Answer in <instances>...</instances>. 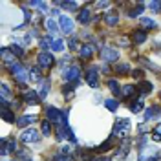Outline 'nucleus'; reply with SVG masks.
<instances>
[{
	"label": "nucleus",
	"mask_w": 161,
	"mask_h": 161,
	"mask_svg": "<svg viewBox=\"0 0 161 161\" xmlns=\"http://www.w3.org/2000/svg\"><path fill=\"white\" fill-rule=\"evenodd\" d=\"M132 128V123L128 117H117L115 123H114V132L112 136H117V137H125Z\"/></svg>",
	"instance_id": "nucleus-1"
},
{
	"label": "nucleus",
	"mask_w": 161,
	"mask_h": 161,
	"mask_svg": "<svg viewBox=\"0 0 161 161\" xmlns=\"http://www.w3.org/2000/svg\"><path fill=\"white\" fill-rule=\"evenodd\" d=\"M37 64H39V68H42V70H50L51 66L55 64V57L51 53H48V51H40L39 57H37Z\"/></svg>",
	"instance_id": "nucleus-2"
},
{
	"label": "nucleus",
	"mask_w": 161,
	"mask_h": 161,
	"mask_svg": "<svg viewBox=\"0 0 161 161\" xmlns=\"http://www.w3.org/2000/svg\"><path fill=\"white\" fill-rule=\"evenodd\" d=\"M40 139V134L39 130H35V128H26V130H22L20 134V141L24 143V145H30V143H35V141Z\"/></svg>",
	"instance_id": "nucleus-3"
},
{
	"label": "nucleus",
	"mask_w": 161,
	"mask_h": 161,
	"mask_svg": "<svg viewBox=\"0 0 161 161\" xmlns=\"http://www.w3.org/2000/svg\"><path fill=\"white\" fill-rule=\"evenodd\" d=\"M99 55H101V59L104 60V62H115V60L119 59V51L115 50V48H108V46L101 48Z\"/></svg>",
	"instance_id": "nucleus-4"
},
{
	"label": "nucleus",
	"mask_w": 161,
	"mask_h": 161,
	"mask_svg": "<svg viewBox=\"0 0 161 161\" xmlns=\"http://www.w3.org/2000/svg\"><path fill=\"white\" fill-rule=\"evenodd\" d=\"M84 79H86V84L90 88H97L99 86V71L95 68H88L86 73H84Z\"/></svg>",
	"instance_id": "nucleus-5"
},
{
	"label": "nucleus",
	"mask_w": 161,
	"mask_h": 161,
	"mask_svg": "<svg viewBox=\"0 0 161 161\" xmlns=\"http://www.w3.org/2000/svg\"><path fill=\"white\" fill-rule=\"evenodd\" d=\"M79 75H80V68L77 64H71V66H68L64 70V79L68 80V82H75V80L79 79Z\"/></svg>",
	"instance_id": "nucleus-6"
},
{
	"label": "nucleus",
	"mask_w": 161,
	"mask_h": 161,
	"mask_svg": "<svg viewBox=\"0 0 161 161\" xmlns=\"http://www.w3.org/2000/svg\"><path fill=\"white\" fill-rule=\"evenodd\" d=\"M59 28L64 31V33H68V35H71L73 30H75V28H73V20H71L70 17H64V15L59 17Z\"/></svg>",
	"instance_id": "nucleus-7"
},
{
	"label": "nucleus",
	"mask_w": 161,
	"mask_h": 161,
	"mask_svg": "<svg viewBox=\"0 0 161 161\" xmlns=\"http://www.w3.org/2000/svg\"><path fill=\"white\" fill-rule=\"evenodd\" d=\"M103 20H104V24H106L108 28H114V26L119 22V13H117V11H108V13L103 15Z\"/></svg>",
	"instance_id": "nucleus-8"
},
{
	"label": "nucleus",
	"mask_w": 161,
	"mask_h": 161,
	"mask_svg": "<svg viewBox=\"0 0 161 161\" xmlns=\"http://www.w3.org/2000/svg\"><path fill=\"white\" fill-rule=\"evenodd\" d=\"M158 115H161V106H159V104H154V106H148V108L145 110V121L156 119Z\"/></svg>",
	"instance_id": "nucleus-9"
},
{
	"label": "nucleus",
	"mask_w": 161,
	"mask_h": 161,
	"mask_svg": "<svg viewBox=\"0 0 161 161\" xmlns=\"http://www.w3.org/2000/svg\"><path fill=\"white\" fill-rule=\"evenodd\" d=\"M79 55H80V59L90 60L92 57H93V46H92V44H82L80 50H79Z\"/></svg>",
	"instance_id": "nucleus-10"
},
{
	"label": "nucleus",
	"mask_w": 161,
	"mask_h": 161,
	"mask_svg": "<svg viewBox=\"0 0 161 161\" xmlns=\"http://www.w3.org/2000/svg\"><path fill=\"white\" fill-rule=\"evenodd\" d=\"M132 42H134V44H143V42H147V31L145 30L132 31Z\"/></svg>",
	"instance_id": "nucleus-11"
},
{
	"label": "nucleus",
	"mask_w": 161,
	"mask_h": 161,
	"mask_svg": "<svg viewBox=\"0 0 161 161\" xmlns=\"http://www.w3.org/2000/svg\"><path fill=\"white\" fill-rule=\"evenodd\" d=\"M24 101L28 103V104H37L40 101V95L37 93V92H33V90H28L26 93H24Z\"/></svg>",
	"instance_id": "nucleus-12"
},
{
	"label": "nucleus",
	"mask_w": 161,
	"mask_h": 161,
	"mask_svg": "<svg viewBox=\"0 0 161 161\" xmlns=\"http://www.w3.org/2000/svg\"><path fill=\"white\" fill-rule=\"evenodd\" d=\"M37 121V115H33V114H28V115H22L19 121H17V125H19L20 128H24L26 125H33Z\"/></svg>",
	"instance_id": "nucleus-13"
},
{
	"label": "nucleus",
	"mask_w": 161,
	"mask_h": 161,
	"mask_svg": "<svg viewBox=\"0 0 161 161\" xmlns=\"http://www.w3.org/2000/svg\"><path fill=\"white\" fill-rule=\"evenodd\" d=\"M143 11H145V4H143V2H137L136 8H134V9H128L126 15H128L130 19H136V17H139V13H143Z\"/></svg>",
	"instance_id": "nucleus-14"
},
{
	"label": "nucleus",
	"mask_w": 161,
	"mask_h": 161,
	"mask_svg": "<svg viewBox=\"0 0 161 161\" xmlns=\"http://www.w3.org/2000/svg\"><path fill=\"white\" fill-rule=\"evenodd\" d=\"M141 26L145 28V31L147 30H156L158 28V24H156V20H152V19H148V17H141Z\"/></svg>",
	"instance_id": "nucleus-15"
},
{
	"label": "nucleus",
	"mask_w": 161,
	"mask_h": 161,
	"mask_svg": "<svg viewBox=\"0 0 161 161\" xmlns=\"http://www.w3.org/2000/svg\"><path fill=\"white\" fill-rule=\"evenodd\" d=\"M48 92H50V79H42L40 80V88H39L40 99H44V97L48 95Z\"/></svg>",
	"instance_id": "nucleus-16"
},
{
	"label": "nucleus",
	"mask_w": 161,
	"mask_h": 161,
	"mask_svg": "<svg viewBox=\"0 0 161 161\" xmlns=\"http://www.w3.org/2000/svg\"><path fill=\"white\" fill-rule=\"evenodd\" d=\"M152 90H154V86H152V82H148V80H143L139 86H137V92H139V93H145V95L150 93Z\"/></svg>",
	"instance_id": "nucleus-17"
},
{
	"label": "nucleus",
	"mask_w": 161,
	"mask_h": 161,
	"mask_svg": "<svg viewBox=\"0 0 161 161\" xmlns=\"http://www.w3.org/2000/svg\"><path fill=\"white\" fill-rule=\"evenodd\" d=\"M106 84H108V88H110V92L114 93V95H119L121 93V86H119V82H117L115 79H108Z\"/></svg>",
	"instance_id": "nucleus-18"
},
{
	"label": "nucleus",
	"mask_w": 161,
	"mask_h": 161,
	"mask_svg": "<svg viewBox=\"0 0 161 161\" xmlns=\"http://www.w3.org/2000/svg\"><path fill=\"white\" fill-rule=\"evenodd\" d=\"M123 93H125L126 97H136L139 92H137V86H134V84H126V86L123 88Z\"/></svg>",
	"instance_id": "nucleus-19"
},
{
	"label": "nucleus",
	"mask_w": 161,
	"mask_h": 161,
	"mask_svg": "<svg viewBox=\"0 0 161 161\" xmlns=\"http://www.w3.org/2000/svg\"><path fill=\"white\" fill-rule=\"evenodd\" d=\"M143 106H145V103H143V101H139V99L130 101V110L134 112V114H139V112L143 110Z\"/></svg>",
	"instance_id": "nucleus-20"
},
{
	"label": "nucleus",
	"mask_w": 161,
	"mask_h": 161,
	"mask_svg": "<svg viewBox=\"0 0 161 161\" xmlns=\"http://www.w3.org/2000/svg\"><path fill=\"white\" fill-rule=\"evenodd\" d=\"M2 59L6 60V62H15V55H13V51L11 48H2Z\"/></svg>",
	"instance_id": "nucleus-21"
},
{
	"label": "nucleus",
	"mask_w": 161,
	"mask_h": 161,
	"mask_svg": "<svg viewBox=\"0 0 161 161\" xmlns=\"http://www.w3.org/2000/svg\"><path fill=\"white\" fill-rule=\"evenodd\" d=\"M46 30L50 31V33H57V31H59L57 20H55V19H48V20H46Z\"/></svg>",
	"instance_id": "nucleus-22"
},
{
	"label": "nucleus",
	"mask_w": 161,
	"mask_h": 161,
	"mask_svg": "<svg viewBox=\"0 0 161 161\" xmlns=\"http://www.w3.org/2000/svg\"><path fill=\"white\" fill-rule=\"evenodd\" d=\"M40 130H42V136H51V123L48 119H44L40 123Z\"/></svg>",
	"instance_id": "nucleus-23"
},
{
	"label": "nucleus",
	"mask_w": 161,
	"mask_h": 161,
	"mask_svg": "<svg viewBox=\"0 0 161 161\" xmlns=\"http://www.w3.org/2000/svg\"><path fill=\"white\" fill-rule=\"evenodd\" d=\"M77 19H79L80 24H88V22H90V11L86 9V8H84V9H80V13H79V17H77Z\"/></svg>",
	"instance_id": "nucleus-24"
},
{
	"label": "nucleus",
	"mask_w": 161,
	"mask_h": 161,
	"mask_svg": "<svg viewBox=\"0 0 161 161\" xmlns=\"http://www.w3.org/2000/svg\"><path fill=\"white\" fill-rule=\"evenodd\" d=\"M104 106H106L110 112H115L117 108H119V101H115V99H106V101H104Z\"/></svg>",
	"instance_id": "nucleus-25"
},
{
	"label": "nucleus",
	"mask_w": 161,
	"mask_h": 161,
	"mask_svg": "<svg viewBox=\"0 0 161 161\" xmlns=\"http://www.w3.org/2000/svg\"><path fill=\"white\" fill-rule=\"evenodd\" d=\"M119 75H126V73H130V64H115V70Z\"/></svg>",
	"instance_id": "nucleus-26"
},
{
	"label": "nucleus",
	"mask_w": 161,
	"mask_h": 161,
	"mask_svg": "<svg viewBox=\"0 0 161 161\" xmlns=\"http://www.w3.org/2000/svg\"><path fill=\"white\" fill-rule=\"evenodd\" d=\"M2 115H4V121H8V123H13L15 121L13 110H9V108H2Z\"/></svg>",
	"instance_id": "nucleus-27"
},
{
	"label": "nucleus",
	"mask_w": 161,
	"mask_h": 161,
	"mask_svg": "<svg viewBox=\"0 0 161 161\" xmlns=\"http://www.w3.org/2000/svg\"><path fill=\"white\" fill-rule=\"evenodd\" d=\"M51 50H53V51H62V50H64L62 40H60V39H53V40H51Z\"/></svg>",
	"instance_id": "nucleus-28"
},
{
	"label": "nucleus",
	"mask_w": 161,
	"mask_h": 161,
	"mask_svg": "<svg viewBox=\"0 0 161 161\" xmlns=\"http://www.w3.org/2000/svg\"><path fill=\"white\" fill-rule=\"evenodd\" d=\"M30 79L31 80H39V82L42 80V79H40V68H39V66H37V68H31V70H30Z\"/></svg>",
	"instance_id": "nucleus-29"
},
{
	"label": "nucleus",
	"mask_w": 161,
	"mask_h": 161,
	"mask_svg": "<svg viewBox=\"0 0 161 161\" xmlns=\"http://www.w3.org/2000/svg\"><path fill=\"white\" fill-rule=\"evenodd\" d=\"M112 147H114V145H112V137H110V139H106L104 143H103V147H99V148H93V150H95V152H106V150H110Z\"/></svg>",
	"instance_id": "nucleus-30"
},
{
	"label": "nucleus",
	"mask_w": 161,
	"mask_h": 161,
	"mask_svg": "<svg viewBox=\"0 0 161 161\" xmlns=\"http://www.w3.org/2000/svg\"><path fill=\"white\" fill-rule=\"evenodd\" d=\"M152 139L156 141V143H159L161 141V123L154 128V132H152Z\"/></svg>",
	"instance_id": "nucleus-31"
},
{
	"label": "nucleus",
	"mask_w": 161,
	"mask_h": 161,
	"mask_svg": "<svg viewBox=\"0 0 161 161\" xmlns=\"http://www.w3.org/2000/svg\"><path fill=\"white\" fill-rule=\"evenodd\" d=\"M11 51H13L15 57H22L24 55V48H20L19 44H11Z\"/></svg>",
	"instance_id": "nucleus-32"
},
{
	"label": "nucleus",
	"mask_w": 161,
	"mask_h": 161,
	"mask_svg": "<svg viewBox=\"0 0 161 161\" xmlns=\"http://www.w3.org/2000/svg\"><path fill=\"white\" fill-rule=\"evenodd\" d=\"M39 46L42 48V50H46V48H51V39H50V37H42V39L39 40Z\"/></svg>",
	"instance_id": "nucleus-33"
},
{
	"label": "nucleus",
	"mask_w": 161,
	"mask_h": 161,
	"mask_svg": "<svg viewBox=\"0 0 161 161\" xmlns=\"http://www.w3.org/2000/svg\"><path fill=\"white\" fill-rule=\"evenodd\" d=\"M30 6H33V8H39L40 11H46V9H48V4H46V2H37V0H31Z\"/></svg>",
	"instance_id": "nucleus-34"
},
{
	"label": "nucleus",
	"mask_w": 161,
	"mask_h": 161,
	"mask_svg": "<svg viewBox=\"0 0 161 161\" xmlns=\"http://www.w3.org/2000/svg\"><path fill=\"white\" fill-rule=\"evenodd\" d=\"M0 92H2V99H8L11 95V90H9V86L6 84V82H2V88H0Z\"/></svg>",
	"instance_id": "nucleus-35"
},
{
	"label": "nucleus",
	"mask_w": 161,
	"mask_h": 161,
	"mask_svg": "<svg viewBox=\"0 0 161 161\" xmlns=\"http://www.w3.org/2000/svg\"><path fill=\"white\" fill-rule=\"evenodd\" d=\"M53 161H73L71 159V156H66V154H62V152H59L55 158H53Z\"/></svg>",
	"instance_id": "nucleus-36"
},
{
	"label": "nucleus",
	"mask_w": 161,
	"mask_h": 161,
	"mask_svg": "<svg viewBox=\"0 0 161 161\" xmlns=\"http://www.w3.org/2000/svg\"><path fill=\"white\" fill-rule=\"evenodd\" d=\"M77 42H79L77 39H70V40H68V48H70L71 51H75V50H80V48H79V44H77Z\"/></svg>",
	"instance_id": "nucleus-37"
},
{
	"label": "nucleus",
	"mask_w": 161,
	"mask_h": 161,
	"mask_svg": "<svg viewBox=\"0 0 161 161\" xmlns=\"http://www.w3.org/2000/svg\"><path fill=\"white\" fill-rule=\"evenodd\" d=\"M66 137L71 141V143H77V139H75V136H73V130H71L70 126H66Z\"/></svg>",
	"instance_id": "nucleus-38"
},
{
	"label": "nucleus",
	"mask_w": 161,
	"mask_h": 161,
	"mask_svg": "<svg viewBox=\"0 0 161 161\" xmlns=\"http://www.w3.org/2000/svg\"><path fill=\"white\" fill-rule=\"evenodd\" d=\"M128 42H130L128 37H117V44L119 46H128Z\"/></svg>",
	"instance_id": "nucleus-39"
},
{
	"label": "nucleus",
	"mask_w": 161,
	"mask_h": 161,
	"mask_svg": "<svg viewBox=\"0 0 161 161\" xmlns=\"http://www.w3.org/2000/svg\"><path fill=\"white\" fill-rule=\"evenodd\" d=\"M71 150H73V145H64V147L60 148V152H62V154H66V156H70Z\"/></svg>",
	"instance_id": "nucleus-40"
},
{
	"label": "nucleus",
	"mask_w": 161,
	"mask_h": 161,
	"mask_svg": "<svg viewBox=\"0 0 161 161\" xmlns=\"http://www.w3.org/2000/svg\"><path fill=\"white\" fill-rule=\"evenodd\" d=\"M132 75H134L136 79H141V77L145 75V71H143V70H134V71H132Z\"/></svg>",
	"instance_id": "nucleus-41"
},
{
	"label": "nucleus",
	"mask_w": 161,
	"mask_h": 161,
	"mask_svg": "<svg viewBox=\"0 0 161 161\" xmlns=\"http://www.w3.org/2000/svg\"><path fill=\"white\" fill-rule=\"evenodd\" d=\"M150 8H152L154 11H161V2H152Z\"/></svg>",
	"instance_id": "nucleus-42"
},
{
	"label": "nucleus",
	"mask_w": 161,
	"mask_h": 161,
	"mask_svg": "<svg viewBox=\"0 0 161 161\" xmlns=\"http://www.w3.org/2000/svg\"><path fill=\"white\" fill-rule=\"evenodd\" d=\"M95 6H97V8H108V6H110V2H95Z\"/></svg>",
	"instance_id": "nucleus-43"
},
{
	"label": "nucleus",
	"mask_w": 161,
	"mask_h": 161,
	"mask_svg": "<svg viewBox=\"0 0 161 161\" xmlns=\"http://www.w3.org/2000/svg\"><path fill=\"white\" fill-rule=\"evenodd\" d=\"M103 73H110V68H108V66H106V64H104V66H103Z\"/></svg>",
	"instance_id": "nucleus-44"
},
{
	"label": "nucleus",
	"mask_w": 161,
	"mask_h": 161,
	"mask_svg": "<svg viewBox=\"0 0 161 161\" xmlns=\"http://www.w3.org/2000/svg\"><path fill=\"white\" fill-rule=\"evenodd\" d=\"M17 161H33V159H31V158H19Z\"/></svg>",
	"instance_id": "nucleus-45"
},
{
	"label": "nucleus",
	"mask_w": 161,
	"mask_h": 161,
	"mask_svg": "<svg viewBox=\"0 0 161 161\" xmlns=\"http://www.w3.org/2000/svg\"><path fill=\"white\" fill-rule=\"evenodd\" d=\"M159 99H161V92H159Z\"/></svg>",
	"instance_id": "nucleus-46"
}]
</instances>
